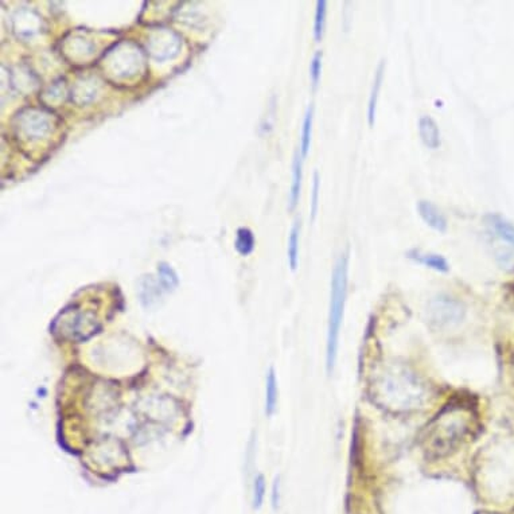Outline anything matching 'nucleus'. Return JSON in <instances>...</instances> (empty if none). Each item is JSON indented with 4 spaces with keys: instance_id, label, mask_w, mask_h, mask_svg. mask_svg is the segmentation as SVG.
<instances>
[{
    "instance_id": "1",
    "label": "nucleus",
    "mask_w": 514,
    "mask_h": 514,
    "mask_svg": "<svg viewBox=\"0 0 514 514\" xmlns=\"http://www.w3.org/2000/svg\"><path fill=\"white\" fill-rule=\"evenodd\" d=\"M374 395L380 403L393 411H412L424 404L427 389L415 373L391 366L374 385Z\"/></svg>"
},
{
    "instance_id": "2",
    "label": "nucleus",
    "mask_w": 514,
    "mask_h": 514,
    "mask_svg": "<svg viewBox=\"0 0 514 514\" xmlns=\"http://www.w3.org/2000/svg\"><path fill=\"white\" fill-rule=\"evenodd\" d=\"M468 431L470 423L461 408H447L426 428L421 440L426 456L431 459L447 456L461 446Z\"/></svg>"
},
{
    "instance_id": "3",
    "label": "nucleus",
    "mask_w": 514,
    "mask_h": 514,
    "mask_svg": "<svg viewBox=\"0 0 514 514\" xmlns=\"http://www.w3.org/2000/svg\"><path fill=\"white\" fill-rule=\"evenodd\" d=\"M348 252L342 253L332 268V292H330V311H329V326H327V348H326V365L327 372L332 373L335 367L339 334L345 314V306L348 298L349 280Z\"/></svg>"
},
{
    "instance_id": "4",
    "label": "nucleus",
    "mask_w": 514,
    "mask_h": 514,
    "mask_svg": "<svg viewBox=\"0 0 514 514\" xmlns=\"http://www.w3.org/2000/svg\"><path fill=\"white\" fill-rule=\"evenodd\" d=\"M465 313L462 302L448 295H439L428 303V319L433 326L439 329L461 323Z\"/></svg>"
},
{
    "instance_id": "5",
    "label": "nucleus",
    "mask_w": 514,
    "mask_h": 514,
    "mask_svg": "<svg viewBox=\"0 0 514 514\" xmlns=\"http://www.w3.org/2000/svg\"><path fill=\"white\" fill-rule=\"evenodd\" d=\"M99 327L97 320L88 313H74L72 316L65 313V316H62V327L60 330H62L61 334H64L67 338L83 341L93 335Z\"/></svg>"
},
{
    "instance_id": "6",
    "label": "nucleus",
    "mask_w": 514,
    "mask_h": 514,
    "mask_svg": "<svg viewBox=\"0 0 514 514\" xmlns=\"http://www.w3.org/2000/svg\"><path fill=\"white\" fill-rule=\"evenodd\" d=\"M416 208H417V213L420 218L431 229L439 233H445L447 231V219L442 213V210L433 202L427 201V199H420Z\"/></svg>"
},
{
    "instance_id": "7",
    "label": "nucleus",
    "mask_w": 514,
    "mask_h": 514,
    "mask_svg": "<svg viewBox=\"0 0 514 514\" xmlns=\"http://www.w3.org/2000/svg\"><path fill=\"white\" fill-rule=\"evenodd\" d=\"M417 131L423 144L430 149H438L442 146L440 128L433 117L423 115L417 121Z\"/></svg>"
},
{
    "instance_id": "8",
    "label": "nucleus",
    "mask_w": 514,
    "mask_h": 514,
    "mask_svg": "<svg viewBox=\"0 0 514 514\" xmlns=\"http://www.w3.org/2000/svg\"><path fill=\"white\" fill-rule=\"evenodd\" d=\"M407 257L412 262H415L420 266H427L430 269H433L436 272L440 273H447L449 271V264H448L447 259L443 257L442 255L438 253H432V252H423L420 249H411L407 252Z\"/></svg>"
},
{
    "instance_id": "9",
    "label": "nucleus",
    "mask_w": 514,
    "mask_h": 514,
    "mask_svg": "<svg viewBox=\"0 0 514 514\" xmlns=\"http://www.w3.org/2000/svg\"><path fill=\"white\" fill-rule=\"evenodd\" d=\"M483 219H485L486 226L490 229V232L498 237L501 241L509 244L510 247H514V225L512 222H509L506 218L499 215H493V213L485 216Z\"/></svg>"
},
{
    "instance_id": "10",
    "label": "nucleus",
    "mask_w": 514,
    "mask_h": 514,
    "mask_svg": "<svg viewBox=\"0 0 514 514\" xmlns=\"http://www.w3.org/2000/svg\"><path fill=\"white\" fill-rule=\"evenodd\" d=\"M384 74H385V62L381 61L377 69H376V72H374V79H373L370 93H369V100H367V114L366 115H367L369 127H373L374 121H376L377 104H379V99H380Z\"/></svg>"
},
{
    "instance_id": "11",
    "label": "nucleus",
    "mask_w": 514,
    "mask_h": 514,
    "mask_svg": "<svg viewBox=\"0 0 514 514\" xmlns=\"http://www.w3.org/2000/svg\"><path fill=\"white\" fill-rule=\"evenodd\" d=\"M302 181H303V156L298 151L294 158V163H292V182H291L290 196H288V210L290 212L295 210V208L298 206Z\"/></svg>"
},
{
    "instance_id": "12",
    "label": "nucleus",
    "mask_w": 514,
    "mask_h": 514,
    "mask_svg": "<svg viewBox=\"0 0 514 514\" xmlns=\"http://www.w3.org/2000/svg\"><path fill=\"white\" fill-rule=\"evenodd\" d=\"M278 400H279V388H278V379L273 367H269L266 373V416H272L276 412L278 408Z\"/></svg>"
},
{
    "instance_id": "13",
    "label": "nucleus",
    "mask_w": 514,
    "mask_h": 514,
    "mask_svg": "<svg viewBox=\"0 0 514 514\" xmlns=\"http://www.w3.org/2000/svg\"><path fill=\"white\" fill-rule=\"evenodd\" d=\"M313 124H314V105L311 104L303 119V124H302V136H300V149L299 152L303 156V159L307 156L310 146H311V136H313Z\"/></svg>"
},
{
    "instance_id": "14",
    "label": "nucleus",
    "mask_w": 514,
    "mask_h": 514,
    "mask_svg": "<svg viewBox=\"0 0 514 514\" xmlns=\"http://www.w3.org/2000/svg\"><path fill=\"white\" fill-rule=\"evenodd\" d=\"M139 297L140 302L144 307H151L154 306L158 299L161 297V291H159V282L156 283L152 276H144L140 280V288H139Z\"/></svg>"
},
{
    "instance_id": "15",
    "label": "nucleus",
    "mask_w": 514,
    "mask_h": 514,
    "mask_svg": "<svg viewBox=\"0 0 514 514\" xmlns=\"http://www.w3.org/2000/svg\"><path fill=\"white\" fill-rule=\"evenodd\" d=\"M256 247L255 234L249 228H238L236 232L234 248L241 256H249Z\"/></svg>"
},
{
    "instance_id": "16",
    "label": "nucleus",
    "mask_w": 514,
    "mask_h": 514,
    "mask_svg": "<svg viewBox=\"0 0 514 514\" xmlns=\"http://www.w3.org/2000/svg\"><path fill=\"white\" fill-rule=\"evenodd\" d=\"M299 236H300V222L295 221V224L291 228L290 237H288V264L291 271H297L299 266Z\"/></svg>"
},
{
    "instance_id": "17",
    "label": "nucleus",
    "mask_w": 514,
    "mask_h": 514,
    "mask_svg": "<svg viewBox=\"0 0 514 514\" xmlns=\"http://www.w3.org/2000/svg\"><path fill=\"white\" fill-rule=\"evenodd\" d=\"M158 275H159L158 282L165 291L170 292V291H174L178 287V284H180L178 275L170 264H167L165 262L159 263L158 264Z\"/></svg>"
},
{
    "instance_id": "18",
    "label": "nucleus",
    "mask_w": 514,
    "mask_h": 514,
    "mask_svg": "<svg viewBox=\"0 0 514 514\" xmlns=\"http://www.w3.org/2000/svg\"><path fill=\"white\" fill-rule=\"evenodd\" d=\"M326 18H327V1L318 0L316 1V17H314V39L320 42L325 29H326Z\"/></svg>"
},
{
    "instance_id": "19",
    "label": "nucleus",
    "mask_w": 514,
    "mask_h": 514,
    "mask_svg": "<svg viewBox=\"0 0 514 514\" xmlns=\"http://www.w3.org/2000/svg\"><path fill=\"white\" fill-rule=\"evenodd\" d=\"M266 483L263 474H259L253 483V509H262L266 498Z\"/></svg>"
},
{
    "instance_id": "20",
    "label": "nucleus",
    "mask_w": 514,
    "mask_h": 514,
    "mask_svg": "<svg viewBox=\"0 0 514 514\" xmlns=\"http://www.w3.org/2000/svg\"><path fill=\"white\" fill-rule=\"evenodd\" d=\"M322 58H323V53L318 50L313 55V60L310 62V80H311L314 89L318 88L320 77H322Z\"/></svg>"
},
{
    "instance_id": "21",
    "label": "nucleus",
    "mask_w": 514,
    "mask_h": 514,
    "mask_svg": "<svg viewBox=\"0 0 514 514\" xmlns=\"http://www.w3.org/2000/svg\"><path fill=\"white\" fill-rule=\"evenodd\" d=\"M319 190H320V178H319L318 171H316L314 178H313V196H311V217H313V219L316 218V213H318Z\"/></svg>"
},
{
    "instance_id": "22",
    "label": "nucleus",
    "mask_w": 514,
    "mask_h": 514,
    "mask_svg": "<svg viewBox=\"0 0 514 514\" xmlns=\"http://www.w3.org/2000/svg\"><path fill=\"white\" fill-rule=\"evenodd\" d=\"M271 503L273 510L279 509L280 505V475H278L272 485V494H271Z\"/></svg>"
}]
</instances>
